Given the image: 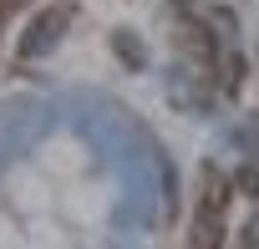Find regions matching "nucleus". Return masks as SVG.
I'll return each mask as SVG.
<instances>
[{"label": "nucleus", "instance_id": "2", "mask_svg": "<svg viewBox=\"0 0 259 249\" xmlns=\"http://www.w3.org/2000/svg\"><path fill=\"white\" fill-rule=\"evenodd\" d=\"M71 26V6H46L31 26H26V36H21V61H36V56H46L56 41H61V31Z\"/></svg>", "mask_w": 259, "mask_h": 249}, {"label": "nucleus", "instance_id": "3", "mask_svg": "<svg viewBox=\"0 0 259 249\" xmlns=\"http://www.w3.org/2000/svg\"><path fill=\"white\" fill-rule=\"evenodd\" d=\"M21 6H31V0H0V31H6V26H11V16H16Z\"/></svg>", "mask_w": 259, "mask_h": 249}, {"label": "nucleus", "instance_id": "1", "mask_svg": "<svg viewBox=\"0 0 259 249\" xmlns=\"http://www.w3.org/2000/svg\"><path fill=\"white\" fill-rule=\"evenodd\" d=\"M224 214H229V178L208 163L198 173V203L188 224V249H224Z\"/></svg>", "mask_w": 259, "mask_h": 249}]
</instances>
